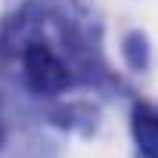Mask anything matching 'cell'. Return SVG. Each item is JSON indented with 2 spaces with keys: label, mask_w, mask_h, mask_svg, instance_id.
<instances>
[{
  "label": "cell",
  "mask_w": 158,
  "mask_h": 158,
  "mask_svg": "<svg viewBox=\"0 0 158 158\" xmlns=\"http://www.w3.org/2000/svg\"><path fill=\"white\" fill-rule=\"evenodd\" d=\"M25 81L37 96H56L68 87V71L47 44H31L25 50Z\"/></svg>",
  "instance_id": "cell-1"
},
{
  "label": "cell",
  "mask_w": 158,
  "mask_h": 158,
  "mask_svg": "<svg viewBox=\"0 0 158 158\" xmlns=\"http://www.w3.org/2000/svg\"><path fill=\"white\" fill-rule=\"evenodd\" d=\"M133 133H136L143 155L158 158V112H152L149 106H136L133 109Z\"/></svg>",
  "instance_id": "cell-2"
}]
</instances>
